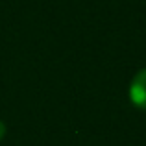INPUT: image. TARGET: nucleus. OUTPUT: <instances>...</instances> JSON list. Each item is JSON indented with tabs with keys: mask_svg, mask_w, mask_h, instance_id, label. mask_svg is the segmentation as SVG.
Instances as JSON below:
<instances>
[{
	"mask_svg": "<svg viewBox=\"0 0 146 146\" xmlns=\"http://www.w3.org/2000/svg\"><path fill=\"white\" fill-rule=\"evenodd\" d=\"M129 100L139 109H146V68L139 70L129 85Z\"/></svg>",
	"mask_w": 146,
	"mask_h": 146,
	"instance_id": "1",
	"label": "nucleus"
},
{
	"mask_svg": "<svg viewBox=\"0 0 146 146\" xmlns=\"http://www.w3.org/2000/svg\"><path fill=\"white\" fill-rule=\"evenodd\" d=\"M4 135H6V126H4V122L0 120V141H2Z\"/></svg>",
	"mask_w": 146,
	"mask_h": 146,
	"instance_id": "2",
	"label": "nucleus"
}]
</instances>
